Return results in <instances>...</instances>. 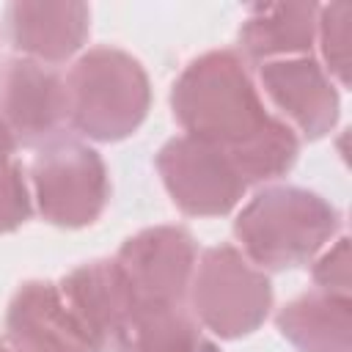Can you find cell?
Here are the masks:
<instances>
[{"mask_svg":"<svg viewBox=\"0 0 352 352\" xmlns=\"http://www.w3.org/2000/svg\"><path fill=\"white\" fill-rule=\"evenodd\" d=\"M170 110L184 135L226 151L248 184L275 182L297 162V132L264 110L248 60L234 50L192 58L170 88Z\"/></svg>","mask_w":352,"mask_h":352,"instance_id":"6da1fadb","label":"cell"},{"mask_svg":"<svg viewBox=\"0 0 352 352\" xmlns=\"http://www.w3.org/2000/svg\"><path fill=\"white\" fill-rule=\"evenodd\" d=\"M338 228V209L319 192L294 184L258 190L234 220L239 250L264 272H283L314 261Z\"/></svg>","mask_w":352,"mask_h":352,"instance_id":"7a4b0ae2","label":"cell"},{"mask_svg":"<svg viewBox=\"0 0 352 352\" xmlns=\"http://www.w3.org/2000/svg\"><path fill=\"white\" fill-rule=\"evenodd\" d=\"M69 126L99 143H116L140 129L151 107L148 74L118 47H91L66 74Z\"/></svg>","mask_w":352,"mask_h":352,"instance_id":"3957f363","label":"cell"},{"mask_svg":"<svg viewBox=\"0 0 352 352\" xmlns=\"http://www.w3.org/2000/svg\"><path fill=\"white\" fill-rule=\"evenodd\" d=\"M187 300L198 327L234 341L264 324L272 308V283L236 245H214L195 261Z\"/></svg>","mask_w":352,"mask_h":352,"instance_id":"277c9868","label":"cell"},{"mask_svg":"<svg viewBox=\"0 0 352 352\" xmlns=\"http://www.w3.org/2000/svg\"><path fill=\"white\" fill-rule=\"evenodd\" d=\"M30 190L47 223L85 228L102 217L110 201V176L96 148L74 138H58L38 148L30 165Z\"/></svg>","mask_w":352,"mask_h":352,"instance_id":"5b68a950","label":"cell"},{"mask_svg":"<svg viewBox=\"0 0 352 352\" xmlns=\"http://www.w3.org/2000/svg\"><path fill=\"white\" fill-rule=\"evenodd\" d=\"M58 289L91 352H126L143 308L116 258H96L74 267L63 275Z\"/></svg>","mask_w":352,"mask_h":352,"instance_id":"8992f818","label":"cell"},{"mask_svg":"<svg viewBox=\"0 0 352 352\" xmlns=\"http://www.w3.org/2000/svg\"><path fill=\"white\" fill-rule=\"evenodd\" d=\"M195 261L198 248L184 226L143 228L116 253V264L132 286L143 314L184 308Z\"/></svg>","mask_w":352,"mask_h":352,"instance_id":"52a82bcc","label":"cell"},{"mask_svg":"<svg viewBox=\"0 0 352 352\" xmlns=\"http://www.w3.org/2000/svg\"><path fill=\"white\" fill-rule=\"evenodd\" d=\"M157 170L170 201L190 217H223L248 190L226 151L190 135L170 138L157 151Z\"/></svg>","mask_w":352,"mask_h":352,"instance_id":"ba28073f","label":"cell"},{"mask_svg":"<svg viewBox=\"0 0 352 352\" xmlns=\"http://www.w3.org/2000/svg\"><path fill=\"white\" fill-rule=\"evenodd\" d=\"M0 116L16 146L41 148L63 138L69 124L66 77L55 66L30 58H14L0 74Z\"/></svg>","mask_w":352,"mask_h":352,"instance_id":"9c48e42d","label":"cell"},{"mask_svg":"<svg viewBox=\"0 0 352 352\" xmlns=\"http://www.w3.org/2000/svg\"><path fill=\"white\" fill-rule=\"evenodd\" d=\"M258 80L272 104L286 116V124L308 140L324 138L341 110L338 88L324 66L311 58H283L258 66Z\"/></svg>","mask_w":352,"mask_h":352,"instance_id":"30bf717a","label":"cell"},{"mask_svg":"<svg viewBox=\"0 0 352 352\" xmlns=\"http://www.w3.org/2000/svg\"><path fill=\"white\" fill-rule=\"evenodd\" d=\"M11 47L44 66L74 58L91 33V8L77 0H14L3 11Z\"/></svg>","mask_w":352,"mask_h":352,"instance_id":"8fae6325","label":"cell"},{"mask_svg":"<svg viewBox=\"0 0 352 352\" xmlns=\"http://www.w3.org/2000/svg\"><path fill=\"white\" fill-rule=\"evenodd\" d=\"M6 344L14 352H91L80 324L50 280L22 283L6 311Z\"/></svg>","mask_w":352,"mask_h":352,"instance_id":"7c38bea8","label":"cell"},{"mask_svg":"<svg viewBox=\"0 0 352 352\" xmlns=\"http://www.w3.org/2000/svg\"><path fill=\"white\" fill-rule=\"evenodd\" d=\"M319 6L314 3H261L250 6L239 25V50L245 60L270 63L308 55L316 38Z\"/></svg>","mask_w":352,"mask_h":352,"instance_id":"4fadbf2b","label":"cell"},{"mask_svg":"<svg viewBox=\"0 0 352 352\" xmlns=\"http://www.w3.org/2000/svg\"><path fill=\"white\" fill-rule=\"evenodd\" d=\"M275 324L297 352H352L349 297L305 292L278 311Z\"/></svg>","mask_w":352,"mask_h":352,"instance_id":"5bb4252c","label":"cell"},{"mask_svg":"<svg viewBox=\"0 0 352 352\" xmlns=\"http://www.w3.org/2000/svg\"><path fill=\"white\" fill-rule=\"evenodd\" d=\"M204 341L206 338L190 311L168 308L140 316L126 352H201Z\"/></svg>","mask_w":352,"mask_h":352,"instance_id":"9a60e30c","label":"cell"},{"mask_svg":"<svg viewBox=\"0 0 352 352\" xmlns=\"http://www.w3.org/2000/svg\"><path fill=\"white\" fill-rule=\"evenodd\" d=\"M316 38L324 60V72L341 85H349V41H352V3L319 6Z\"/></svg>","mask_w":352,"mask_h":352,"instance_id":"2e32d148","label":"cell"},{"mask_svg":"<svg viewBox=\"0 0 352 352\" xmlns=\"http://www.w3.org/2000/svg\"><path fill=\"white\" fill-rule=\"evenodd\" d=\"M33 192L28 187L25 170L16 160L0 165V234L16 231L30 220Z\"/></svg>","mask_w":352,"mask_h":352,"instance_id":"e0dca14e","label":"cell"},{"mask_svg":"<svg viewBox=\"0 0 352 352\" xmlns=\"http://www.w3.org/2000/svg\"><path fill=\"white\" fill-rule=\"evenodd\" d=\"M314 283L319 292L349 297V239L338 236L336 245L324 248L314 264Z\"/></svg>","mask_w":352,"mask_h":352,"instance_id":"ac0fdd59","label":"cell"},{"mask_svg":"<svg viewBox=\"0 0 352 352\" xmlns=\"http://www.w3.org/2000/svg\"><path fill=\"white\" fill-rule=\"evenodd\" d=\"M14 151H16V140H14L8 124H6L3 116H0V165L8 162V160H14Z\"/></svg>","mask_w":352,"mask_h":352,"instance_id":"d6986e66","label":"cell"},{"mask_svg":"<svg viewBox=\"0 0 352 352\" xmlns=\"http://www.w3.org/2000/svg\"><path fill=\"white\" fill-rule=\"evenodd\" d=\"M201 352H220V349H217L212 341H204V349H201Z\"/></svg>","mask_w":352,"mask_h":352,"instance_id":"ffe728a7","label":"cell"},{"mask_svg":"<svg viewBox=\"0 0 352 352\" xmlns=\"http://www.w3.org/2000/svg\"><path fill=\"white\" fill-rule=\"evenodd\" d=\"M0 352H11V346L8 344H0Z\"/></svg>","mask_w":352,"mask_h":352,"instance_id":"44dd1931","label":"cell"},{"mask_svg":"<svg viewBox=\"0 0 352 352\" xmlns=\"http://www.w3.org/2000/svg\"><path fill=\"white\" fill-rule=\"evenodd\" d=\"M11 352H14V349H11Z\"/></svg>","mask_w":352,"mask_h":352,"instance_id":"7402d4cb","label":"cell"}]
</instances>
